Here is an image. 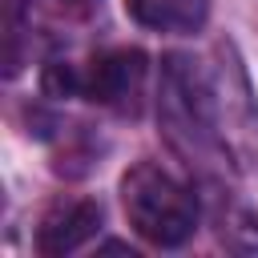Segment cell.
Returning a JSON list of instances; mask_svg holds the SVG:
<instances>
[{
	"label": "cell",
	"mask_w": 258,
	"mask_h": 258,
	"mask_svg": "<svg viewBox=\"0 0 258 258\" xmlns=\"http://www.w3.org/2000/svg\"><path fill=\"white\" fill-rule=\"evenodd\" d=\"M129 226L153 246H181L198 226V198L165 169L141 161L121 181Z\"/></svg>",
	"instance_id": "1"
},
{
	"label": "cell",
	"mask_w": 258,
	"mask_h": 258,
	"mask_svg": "<svg viewBox=\"0 0 258 258\" xmlns=\"http://www.w3.org/2000/svg\"><path fill=\"white\" fill-rule=\"evenodd\" d=\"M145 85V52L137 48H117L93 60V69L81 77V93L113 105V109H133Z\"/></svg>",
	"instance_id": "2"
},
{
	"label": "cell",
	"mask_w": 258,
	"mask_h": 258,
	"mask_svg": "<svg viewBox=\"0 0 258 258\" xmlns=\"http://www.w3.org/2000/svg\"><path fill=\"white\" fill-rule=\"evenodd\" d=\"M101 226V206L97 202H64L56 210H48V218L40 222L36 246L40 254H73L81 242H89Z\"/></svg>",
	"instance_id": "3"
},
{
	"label": "cell",
	"mask_w": 258,
	"mask_h": 258,
	"mask_svg": "<svg viewBox=\"0 0 258 258\" xmlns=\"http://www.w3.org/2000/svg\"><path fill=\"white\" fill-rule=\"evenodd\" d=\"M125 8L153 32H198L210 16V0H125Z\"/></svg>",
	"instance_id": "4"
},
{
	"label": "cell",
	"mask_w": 258,
	"mask_h": 258,
	"mask_svg": "<svg viewBox=\"0 0 258 258\" xmlns=\"http://www.w3.org/2000/svg\"><path fill=\"white\" fill-rule=\"evenodd\" d=\"M69 4H81V0H69Z\"/></svg>",
	"instance_id": "5"
}]
</instances>
